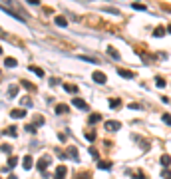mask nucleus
<instances>
[{"label": "nucleus", "instance_id": "7", "mask_svg": "<svg viewBox=\"0 0 171 179\" xmlns=\"http://www.w3.org/2000/svg\"><path fill=\"white\" fill-rule=\"evenodd\" d=\"M22 167H24V169H32V157H30V155H26V157L22 159Z\"/></svg>", "mask_w": 171, "mask_h": 179}, {"label": "nucleus", "instance_id": "27", "mask_svg": "<svg viewBox=\"0 0 171 179\" xmlns=\"http://www.w3.org/2000/svg\"><path fill=\"white\" fill-rule=\"evenodd\" d=\"M86 139L94 141V139H96V133H94V132H86Z\"/></svg>", "mask_w": 171, "mask_h": 179}, {"label": "nucleus", "instance_id": "22", "mask_svg": "<svg viewBox=\"0 0 171 179\" xmlns=\"http://www.w3.org/2000/svg\"><path fill=\"white\" fill-rule=\"evenodd\" d=\"M22 86L26 88V90H30V92H36V88H34L30 82H26V80H22Z\"/></svg>", "mask_w": 171, "mask_h": 179}, {"label": "nucleus", "instance_id": "9", "mask_svg": "<svg viewBox=\"0 0 171 179\" xmlns=\"http://www.w3.org/2000/svg\"><path fill=\"white\" fill-rule=\"evenodd\" d=\"M118 74L121 76V78H125V80H132L133 78V72H132V70H118Z\"/></svg>", "mask_w": 171, "mask_h": 179}, {"label": "nucleus", "instance_id": "18", "mask_svg": "<svg viewBox=\"0 0 171 179\" xmlns=\"http://www.w3.org/2000/svg\"><path fill=\"white\" fill-rule=\"evenodd\" d=\"M99 119H102V115H99V113H92V115L88 118V121H90V123H98Z\"/></svg>", "mask_w": 171, "mask_h": 179}, {"label": "nucleus", "instance_id": "11", "mask_svg": "<svg viewBox=\"0 0 171 179\" xmlns=\"http://www.w3.org/2000/svg\"><path fill=\"white\" fill-rule=\"evenodd\" d=\"M68 153H70V157H72L74 159V161H78V149H76V147H74V145H70V147H68Z\"/></svg>", "mask_w": 171, "mask_h": 179}, {"label": "nucleus", "instance_id": "10", "mask_svg": "<svg viewBox=\"0 0 171 179\" xmlns=\"http://www.w3.org/2000/svg\"><path fill=\"white\" fill-rule=\"evenodd\" d=\"M107 56H110V58H113V60H119V52H118L113 46L107 48Z\"/></svg>", "mask_w": 171, "mask_h": 179}, {"label": "nucleus", "instance_id": "33", "mask_svg": "<svg viewBox=\"0 0 171 179\" xmlns=\"http://www.w3.org/2000/svg\"><path fill=\"white\" fill-rule=\"evenodd\" d=\"M0 54H2V48H0Z\"/></svg>", "mask_w": 171, "mask_h": 179}, {"label": "nucleus", "instance_id": "12", "mask_svg": "<svg viewBox=\"0 0 171 179\" xmlns=\"http://www.w3.org/2000/svg\"><path fill=\"white\" fill-rule=\"evenodd\" d=\"M56 26H60V28H66V26H68V20L64 18V16H58V18H56Z\"/></svg>", "mask_w": 171, "mask_h": 179}, {"label": "nucleus", "instance_id": "17", "mask_svg": "<svg viewBox=\"0 0 171 179\" xmlns=\"http://www.w3.org/2000/svg\"><path fill=\"white\" fill-rule=\"evenodd\" d=\"M16 94H18V86H10V90H8V98L10 99L16 98Z\"/></svg>", "mask_w": 171, "mask_h": 179}, {"label": "nucleus", "instance_id": "8", "mask_svg": "<svg viewBox=\"0 0 171 179\" xmlns=\"http://www.w3.org/2000/svg\"><path fill=\"white\" fill-rule=\"evenodd\" d=\"M74 106L80 107V110H88V104H86L84 99H80V98H74Z\"/></svg>", "mask_w": 171, "mask_h": 179}, {"label": "nucleus", "instance_id": "4", "mask_svg": "<svg viewBox=\"0 0 171 179\" xmlns=\"http://www.w3.org/2000/svg\"><path fill=\"white\" fill-rule=\"evenodd\" d=\"M48 163H50V161H48V157H42V159L38 161V165H36V167H38V171L44 173V171L48 169Z\"/></svg>", "mask_w": 171, "mask_h": 179}, {"label": "nucleus", "instance_id": "5", "mask_svg": "<svg viewBox=\"0 0 171 179\" xmlns=\"http://www.w3.org/2000/svg\"><path fill=\"white\" fill-rule=\"evenodd\" d=\"M24 115H26V112H24L22 107H20V110H12V112H10V118H14V119H20V118H24Z\"/></svg>", "mask_w": 171, "mask_h": 179}, {"label": "nucleus", "instance_id": "21", "mask_svg": "<svg viewBox=\"0 0 171 179\" xmlns=\"http://www.w3.org/2000/svg\"><path fill=\"white\" fill-rule=\"evenodd\" d=\"M30 72H34L38 78H42L44 76V70H40V68H34V66H30Z\"/></svg>", "mask_w": 171, "mask_h": 179}, {"label": "nucleus", "instance_id": "1", "mask_svg": "<svg viewBox=\"0 0 171 179\" xmlns=\"http://www.w3.org/2000/svg\"><path fill=\"white\" fill-rule=\"evenodd\" d=\"M66 175H68L66 165H60L58 169H56V175H54V179H66Z\"/></svg>", "mask_w": 171, "mask_h": 179}, {"label": "nucleus", "instance_id": "15", "mask_svg": "<svg viewBox=\"0 0 171 179\" xmlns=\"http://www.w3.org/2000/svg\"><path fill=\"white\" fill-rule=\"evenodd\" d=\"M64 90L70 92V94H76L78 92V86H74V84H64Z\"/></svg>", "mask_w": 171, "mask_h": 179}, {"label": "nucleus", "instance_id": "14", "mask_svg": "<svg viewBox=\"0 0 171 179\" xmlns=\"http://www.w3.org/2000/svg\"><path fill=\"white\" fill-rule=\"evenodd\" d=\"M159 161H161V165H163V167H169L171 165V157H169V155H161Z\"/></svg>", "mask_w": 171, "mask_h": 179}, {"label": "nucleus", "instance_id": "20", "mask_svg": "<svg viewBox=\"0 0 171 179\" xmlns=\"http://www.w3.org/2000/svg\"><path fill=\"white\" fill-rule=\"evenodd\" d=\"M0 151H4V153H8V155H10V153H12V145H8V143H2V145H0Z\"/></svg>", "mask_w": 171, "mask_h": 179}, {"label": "nucleus", "instance_id": "6", "mask_svg": "<svg viewBox=\"0 0 171 179\" xmlns=\"http://www.w3.org/2000/svg\"><path fill=\"white\" fill-rule=\"evenodd\" d=\"M70 112V107L66 106V104H60V106H56V113L58 115H64V113H68Z\"/></svg>", "mask_w": 171, "mask_h": 179}, {"label": "nucleus", "instance_id": "3", "mask_svg": "<svg viewBox=\"0 0 171 179\" xmlns=\"http://www.w3.org/2000/svg\"><path fill=\"white\" fill-rule=\"evenodd\" d=\"M94 80H96L98 84H105V82H107V78H105V74H104V72H98V70L94 72Z\"/></svg>", "mask_w": 171, "mask_h": 179}, {"label": "nucleus", "instance_id": "19", "mask_svg": "<svg viewBox=\"0 0 171 179\" xmlns=\"http://www.w3.org/2000/svg\"><path fill=\"white\" fill-rule=\"evenodd\" d=\"M4 133H6V135H10V137H16V135H18L16 127H8V129H4Z\"/></svg>", "mask_w": 171, "mask_h": 179}, {"label": "nucleus", "instance_id": "23", "mask_svg": "<svg viewBox=\"0 0 171 179\" xmlns=\"http://www.w3.org/2000/svg\"><path fill=\"white\" fill-rule=\"evenodd\" d=\"M155 36H157V38H159V36H165V28H163V26L155 28Z\"/></svg>", "mask_w": 171, "mask_h": 179}, {"label": "nucleus", "instance_id": "30", "mask_svg": "<svg viewBox=\"0 0 171 179\" xmlns=\"http://www.w3.org/2000/svg\"><path fill=\"white\" fill-rule=\"evenodd\" d=\"M90 153H92L94 157H98V151H96V147H90Z\"/></svg>", "mask_w": 171, "mask_h": 179}, {"label": "nucleus", "instance_id": "25", "mask_svg": "<svg viewBox=\"0 0 171 179\" xmlns=\"http://www.w3.org/2000/svg\"><path fill=\"white\" fill-rule=\"evenodd\" d=\"M161 119H163V123L171 126V115H169V113H163V118H161Z\"/></svg>", "mask_w": 171, "mask_h": 179}, {"label": "nucleus", "instance_id": "29", "mask_svg": "<svg viewBox=\"0 0 171 179\" xmlns=\"http://www.w3.org/2000/svg\"><path fill=\"white\" fill-rule=\"evenodd\" d=\"M132 6H133V8H135V10H147V8H145V6H143V4H132Z\"/></svg>", "mask_w": 171, "mask_h": 179}, {"label": "nucleus", "instance_id": "24", "mask_svg": "<svg viewBox=\"0 0 171 179\" xmlns=\"http://www.w3.org/2000/svg\"><path fill=\"white\" fill-rule=\"evenodd\" d=\"M119 106H121L119 99H110V107H119Z\"/></svg>", "mask_w": 171, "mask_h": 179}, {"label": "nucleus", "instance_id": "31", "mask_svg": "<svg viewBox=\"0 0 171 179\" xmlns=\"http://www.w3.org/2000/svg\"><path fill=\"white\" fill-rule=\"evenodd\" d=\"M8 179H18V177H16V175H10V177H8Z\"/></svg>", "mask_w": 171, "mask_h": 179}, {"label": "nucleus", "instance_id": "28", "mask_svg": "<svg viewBox=\"0 0 171 179\" xmlns=\"http://www.w3.org/2000/svg\"><path fill=\"white\" fill-rule=\"evenodd\" d=\"M155 84H157V88H165V82H163L161 78H157V80H155Z\"/></svg>", "mask_w": 171, "mask_h": 179}, {"label": "nucleus", "instance_id": "2", "mask_svg": "<svg viewBox=\"0 0 171 179\" xmlns=\"http://www.w3.org/2000/svg\"><path fill=\"white\" fill-rule=\"evenodd\" d=\"M119 127H121L119 121H105V129H107V132H118Z\"/></svg>", "mask_w": 171, "mask_h": 179}, {"label": "nucleus", "instance_id": "32", "mask_svg": "<svg viewBox=\"0 0 171 179\" xmlns=\"http://www.w3.org/2000/svg\"><path fill=\"white\" fill-rule=\"evenodd\" d=\"M167 32H171V24H169V26H167Z\"/></svg>", "mask_w": 171, "mask_h": 179}, {"label": "nucleus", "instance_id": "16", "mask_svg": "<svg viewBox=\"0 0 171 179\" xmlns=\"http://www.w3.org/2000/svg\"><path fill=\"white\" fill-rule=\"evenodd\" d=\"M99 169H112V161H98Z\"/></svg>", "mask_w": 171, "mask_h": 179}, {"label": "nucleus", "instance_id": "13", "mask_svg": "<svg viewBox=\"0 0 171 179\" xmlns=\"http://www.w3.org/2000/svg\"><path fill=\"white\" fill-rule=\"evenodd\" d=\"M4 66H6V68H16V66H18V62H16L14 58H6V60H4Z\"/></svg>", "mask_w": 171, "mask_h": 179}, {"label": "nucleus", "instance_id": "26", "mask_svg": "<svg viewBox=\"0 0 171 179\" xmlns=\"http://www.w3.org/2000/svg\"><path fill=\"white\" fill-rule=\"evenodd\" d=\"M16 163H18V159H16V157H10V159H8V169H10V167H14Z\"/></svg>", "mask_w": 171, "mask_h": 179}]
</instances>
